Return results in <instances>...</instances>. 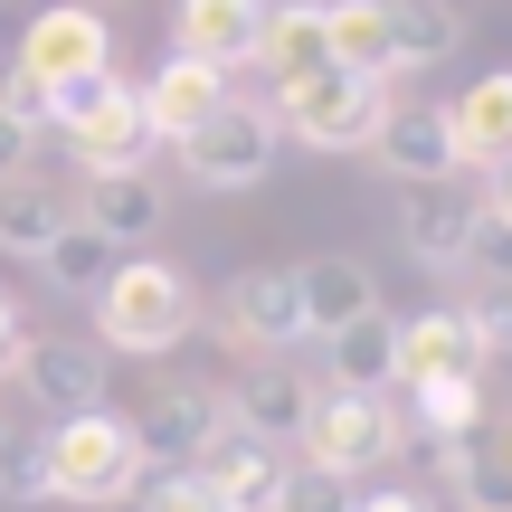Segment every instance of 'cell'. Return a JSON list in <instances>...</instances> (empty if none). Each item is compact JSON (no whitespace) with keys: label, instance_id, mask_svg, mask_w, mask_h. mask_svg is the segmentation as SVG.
<instances>
[{"label":"cell","instance_id":"obj_1","mask_svg":"<svg viewBox=\"0 0 512 512\" xmlns=\"http://www.w3.org/2000/svg\"><path fill=\"white\" fill-rule=\"evenodd\" d=\"M95 351H124V361H152V351L190 342L200 332V294H190L181 266L162 256H114V275L95 285Z\"/></svg>","mask_w":512,"mask_h":512},{"label":"cell","instance_id":"obj_2","mask_svg":"<svg viewBox=\"0 0 512 512\" xmlns=\"http://www.w3.org/2000/svg\"><path fill=\"white\" fill-rule=\"evenodd\" d=\"M389 105H399L389 76H361V67H313V76H294V86L266 95L275 143H304V152H370Z\"/></svg>","mask_w":512,"mask_h":512},{"label":"cell","instance_id":"obj_3","mask_svg":"<svg viewBox=\"0 0 512 512\" xmlns=\"http://www.w3.org/2000/svg\"><path fill=\"white\" fill-rule=\"evenodd\" d=\"M48 503H86V512H114L143 494V456H133V427L114 408H86V418H57L48 437Z\"/></svg>","mask_w":512,"mask_h":512},{"label":"cell","instance_id":"obj_4","mask_svg":"<svg viewBox=\"0 0 512 512\" xmlns=\"http://www.w3.org/2000/svg\"><path fill=\"white\" fill-rule=\"evenodd\" d=\"M399 437H408V418L389 399H361V389H313V418H304V465L313 475H332V484H361V475H380V465H399Z\"/></svg>","mask_w":512,"mask_h":512},{"label":"cell","instance_id":"obj_5","mask_svg":"<svg viewBox=\"0 0 512 512\" xmlns=\"http://www.w3.org/2000/svg\"><path fill=\"white\" fill-rule=\"evenodd\" d=\"M114 67V29H105V10L95 0H48V10L19 29V86L29 95H57V86H76V76H105Z\"/></svg>","mask_w":512,"mask_h":512},{"label":"cell","instance_id":"obj_6","mask_svg":"<svg viewBox=\"0 0 512 512\" xmlns=\"http://www.w3.org/2000/svg\"><path fill=\"white\" fill-rule=\"evenodd\" d=\"M171 152H181V181H200V190H256L275 171V114L247 105V95H228V105Z\"/></svg>","mask_w":512,"mask_h":512},{"label":"cell","instance_id":"obj_7","mask_svg":"<svg viewBox=\"0 0 512 512\" xmlns=\"http://www.w3.org/2000/svg\"><path fill=\"white\" fill-rule=\"evenodd\" d=\"M133 427V456H143V475H190V465L209 456V437L228 427V399L219 389H162V399H143V418Z\"/></svg>","mask_w":512,"mask_h":512},{"label":"cell","instance_id":"obj_8","mask_svg":"<svg viewBox=\"0 0 512 512\" xmlns=\"http://www.w3.org/2000/svg\"><path fill=\"white\" fill-rule=\"evenodd\" d=\"M76 143V171H86V181H114V171H152V114H143V86H133V76H105V86H95V105H86V124L67 133Z\"/></svg>","mask_w":512,"mask_h":512},{"label":"cell","instance_id":"obj_9","mask_svg":"<svg viewBox=\"0 0 512 512\" xmlns=\"http://www.w3.org/2000/svg\"><path fill=\"white\" fill-rule=\"evenodd\" d=\"M475 219H484V200H475L465 171H456V181H408V190H399V247L418 256V266H437V275L465 266Z\"/></svg>","mask_w":512,"mask_h":512},{"label":"cell","instance_id":"obj_10","mask_svg":"<svg viewBox=\"0 0 512 512\" xmlns=\"http://www.w3.org/2000/svg\"><path fill=\"white\" fill-rule=\"evenodd\" d=\"M19 399H29V408H57V418L105 408V351H95V342H67V332H29V342H19Z\"/></svg>","mask_w":512,"mask_h":512},{"label":"cell","instance_id":"obj_11","mask_svg":"<svg viewBox=\"0 0 512 512\" xmlns=\"http://www.w3.org/2000/svg\"><path fill=\"white\" fill-rule=\"evenodd\" d=\"M313 389L323 380H304V370H285V361H256L238 389H219V399H228V427H247L256 446L285 456V446L304 437V418H313Z\"/></svg>","mask_w":512,"mask_h":512},{"label":"cell","instance_id":"obj_12","mask_svg":"<svg viewBox=\"0 0 512 512\" xmlns=\"http://www.w3.org/2000/svg\"><path fill=\"white\" fill-rule=\"evenodd\" d=\"M219 332L228 342H256V351H285V342H304V294H294V266H256L238 275V285L219 294Z\"/></svg>","mask_w":512,"mask_h":512},{"label":"cell","instance_id":"obj_13","mask_svg":"<svg viewBox=\"0 0 512 512\" xmlns=\"http://www.w3.org/2000/svg\"><path fill=\"white\" fill-rule=\"evenodd\" d=\"M228 67H209V57H162V67L143 76V114H152V143H190V133L209 124V114L228 105Z\"/></svg>","mask_w":512,"mask_h":512},{"label":"cell","instance_id":"obj_14","mask_svg":"<svg viewBox=\"0 0 512 512\" xmlns=\"http://www.w3.org/2000/svg\"><path fill=\"white\" fill-rule=\"evenodd\" d=\"M256 29H266V0H181L171 10V57H209V67L238 76L256 57Z\"/></svg>","mask_w":512,"mask_h":512},{"label":"cell","instance_id":"obj_15","mask_svg":"<svg viewBox=\"0 0 512 512\" xmlns=\"http://www.w3.org/2000/svg\"><path fill=\"white\" fill-rule=\"evenodd\" d=\"M427 380H484V351L456 323V304H427L399 323V389H427Z\"/></svg>","mask_w":512,"mask_h":512},{"label":"cell","instance_id":"obj_16","mask_svg":"<svg viewBox=\"0 0 512 512\" xmlns=\"http://www.w3.org/2000/svg\"><path fill=\"white\" fill-rule=\"evenodd\" d=\"M446 143H456V171H465V181H475V171H494L503 152H512V67L475 76V86L446 105Z\"/></svg>","mask_w":512,"mask_h":512},{"label":"cell","instance_id":"obj_17","mask_svg":"<svg viewBox=\"0 0 512 512\" xmlns=\"http://www.w3.org/2000/svg\"><path fill=\"white\" fill-rule=\"evenodd\" d=\"M294 294H304V342L313 332H351L361 323V313H380V285H370V266L361 256H304V266H294Z\"/></svg>","mask_w":512,"mask_h":512},{"label":"cell","instance_id":"obj_18","mask_svg":"<svg viewBox=\"0 0 512 512\" xmlns=\"http://www.w3.org/2000/svg\"><path fill=\"white\" fill-rule=\"evenodd\" d=\"M266 86H294V76L332 67L323 48V0H266V29H256V57H247Z\"/></svg>","mask_w":512,"mask_h":512},{"label":"cell","instance_id":"obj_19","mask_svg":"<svg viewBox=\"0 0 512 512\" xmlns=\"http://www.w3.org/2000/svg\"><path fill=\"white\" fill-rule=\"evenodd\" d=\"M389 181H456V143H446V105H389L380 114V143Z\"/></svg>","mask_w":512,"mask_h":512},{"label":"cell","instance_id":"obj_20","mask_svg":"<svg viewBox=\"0 0 512 512\" xmlns=\"http://www.w3.org/2000/svg\"><path fill=\"white\" fill-rule=\"evenodd\" d=\"M323 389L389 399V389H399V323H389V313H361L351 332H332L323 342Z\"/></svg>","mask_w":512,"mask_h":512},{"label":"cell","instance_id":"obj_21","mask_svg":"<svg viewBox=\"0 0 512 512\" xmlns=\"http://www.w3.org/2000/svg\"><path fill=\"white\" fill-rule=\"evenodd\" d=\"M200 475H209V494H219L228 512H266L275 484H285V456H275V446H256L247 427H219V437H209V456H200Z\"/></svg>","mask_w":512,"mask_h":512},{"label":"cell","instance_id":"obj_22","mask_svg":"<svg viewBox=\"0 0 512 512\" xmlns=\"http://www.w3.org/2000/svg\"><path fill=\"white\" fill-rule=\"evenodd\" d=\"M76 219H86L105 247H152V238H162V181H152V171L86 181V209H76Z\"/></svg>","mask_w":512,"mask_h":512},{"label":"cell","instance_id":"obj_23","mask_svg":"<svg viewBox=\"0 0 512 512\" xmlns=\"http://www.w3.org/2000/svg\"><path fill=\"white\" fill-rule=\"evenodd\" d=\"M323 48L332 67L389 76V0H323Z\"/></svg>","mask_w":512,"mask_h":512},{"label":"cell","instance_id":"obj_24","mask_svg":"<svg viewBox=\"0 0 512 512\" xmlns=\"http://www.w3.org/2000/svg\"><path fill=\"white\" fill-rule=\"evenodd\" d=\"M67 219H76V209L57 200V181H29V171L0 181V247H10V256H48V238Z\"/></svg>","mask_w":512,"mask_h":512},{"label":"cell","instance_id":"obj_25","mask_svg":"<svg viewBox=\"0 0 512 512\" xmlns=\"http://www.w3.org/2000/svg\"><path fill=\"white\" fill-rule=\"evenodd\" d=\"M456 57V10L446 0H389V76L446 67Z\"/></svg>","mask_w":512,"mask_h":512},{"label":"cell","instance_id":"obj_26","mask_svg":"<svg viewBox=\"0 0 512 512\" xmlns=\"http://www.w3.org/2000/svg\"><path fill=\"white\" fill-rule=\"evenodd\" d=\"M408 418L427 427V446L437 437H484L494 399H484V380H427V389H408Z\"/></svg>","mask_w":512,"mask_h":512},{"label":"cell","instance_id":"obj_27","mask_svg":"<svg viewBox=\"0 0 512 512\" xmlns=\"http://www.w3.org/2000/svg\"><path fill=\"white\" fill-rule=\"evenodd\" d=\"M38 275H48L57 294H86V304H95V285H105V275H114V247L95 238L86 219H67V228H57V238H48V256H38Z\"/></svg>","mask_w":512,"mask_h":512},{"label":"cell","instance_id":"obj_28","mask_svg":"<svg viewBox=\"0 0 512 512\" xmlns=\"http://www.w3.org/2000/svg\"><path fill=\"white\" fill-rule=\"evenodd\" d=\"M456 503L465 512H512V427H503L494 446H475V475L456 484Z\"/></svg>","mask_w":512,"mask_h":512},{"label":"cell","instance_id":"obj_29","mask_svg":"<svg viewBox=\"0 0 512 512\" xmlns=\"http://www.w3.org/2000/svg\"><path fill=\"white\" fill-rule=\"evenodd\" d=\"M456 323L475 332V351H484V361H494V351H512V285H475V294L456 304Z\"/></svg>","mask_w":512,"mask_h":512},{"label":"cell","instance_id":"obj_30","mask_svg":"<svg viewBox=\"0 0 512 512\" xmlns=\"http://www.w3.org/2000/svg\"><path fill=\"white\" fill-rule=\"evenodd\" d=\"M351 494H361V484H332V475H313V465H285V484H275L266 512H351Z\"/></svg>","mask_w":512,"mask_h":512},{"label":"cell","instance_id":"obj_31","mask_svg":"<svg viewBox=\"0 0 512 512\" xmlns=\"http://www.w3.org/2000/svg\"><path fill=\"white\" fill-rule=\"evenodd\" d=\"M143 512H228L219 494H209V475L190 465V475H143V494H133Z\"/></svg>","mask_w":512,"mask_h":512},{"label":"cell","instance_id":"obj_32","mask_svg":"<svg viewBox=\"0 0 512 512\" xmlns=\"http://www.w3.org/2000/svg\"><path fill=\"white\" fill-rule=\"evenodd\" d=\"M0 494H10V503H48V446H38V437L29 446H19V437L0 446Z\"/></svg>","mask_w":512,"mask_h":512},{"label":"cell","instance_id":"obj_33","mask_svg":"<svg viewBox=\"0 0 512 512\" xmlns=\"http://www.w3.org/2000/svg\"><path fill=\"white\" fill-rule=\"evenodd\" d=\"M351 512H437V503L418 484H370V494H351Z\"/></svg>","mask_w":512,"mask_h":512},{"label":"cell","instance_id":"obj_34","mask_svg":"<svg viewBox=\"0 0 512 512\" xmlns=\"http://www.w3.org/2000/svg\"><path fill=\"white\" fill-rule=\"evenodd\" d=\"M475 200H484V219H503V228H512V152L484 171V190H475Z\"/></svg>","mask_w":512,"mask_h":512},{"label":"cell","instance_id":"obj_35","mask_svg":"<svg viewBox=\"0 0 512 512\" xmlns=\"http://www.w3.org/2000/svg\"><path fill=\"white\" fill-rule=\"evenodd\" d=\"M19 342H29V323H19V304H10V294H0V380H10V370H19Z\"/></svg>","mask_w":512,"mask_h":512},{"label":"cell","instance_id":"obj_36","mask_svg":"<svg viewBox=\"0 0 512 512\" xmlns=\"http://www.w3.org/2000/svg\"><path fill=\"white\" fill-rule=\"evenodd\" d=\"M19 171H29V133L0 114V181H19Z\"/></svg>","mask_w":512,"mask_h":512},{"label":"cell","instance_id":"obj_37","mask_svg":"<svg viewBox=\"0 0 512 512\" xmlns=\"http://www.w3.org/2000/svg\"><path fill=\"white\" fill-rule=\"evenodd\" d=\"M0 446H10V408H0Z\"/></svg>","mask_w":512,"mask_h":512},{"label":"cell","instance_id":"obj_38","mask_svg":"<svg viewBox=\"0 0 512 512\" xmlns=\"http://www.w3.org/2000/svg\"><path fill=\"white\" fill-rule=\"evenodd\" d=\"M114 512H143V503H114Z\"/></svg>","mask_w":512,"mask_h":512}]
</instances>
